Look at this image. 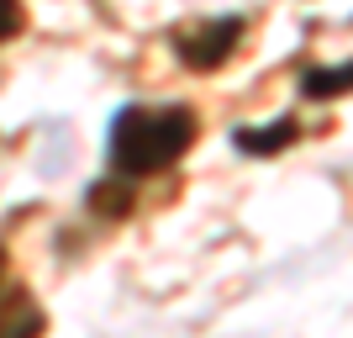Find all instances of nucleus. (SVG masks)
I'll use <instances>...</instances> for the list:
<instances>
[{
  "label": "nucleus",
  "instance_id": "obj_1",
  "mask_svg": "<svg viewBox=\"0 0 353 338\" xmlns=\"http://www.w3.org/2000/svg\"><path fill=\"white\" fill-rule=\"evenodd\" d=\"M195 138H201V117L190 106L127 101V106H117V117L105 127V175L143 185V180L163 175V169H174Z\"/></svg>",
  "mask_w": 353,
  "mask_h": 338
},
{
  "label": "nucleus",
  "instance_id": "obj_5",
  "mask_svg": "<svg viewBox=\"0 0 353 338\" xmlns=\"http://www.w3.org/2000/svg\"><path fill=\"white\" fill-rule=\"evenodd\" d=\"M132 180H117V175H105L101 185H90V196H85V206L95 212V217H127L132 212Z\"/></svg>",
  "mask_w": 353,
  "mask_h": 338
},
{
  "label": "nucleus",
  "instance_id": "obj_2",
  "mask_svg": "<svg viewBox=\"0 0 353 338\" xmlns=\"http://www.w3.org/2000/svg\"><path fill=\"white\" fill-rule=\"evenodd\" d=\"M243 32H248V21L237 11H227V16H206V21H190V27H174V53H179V64L185 69H195V74H211V69H221V64L237 53V43H243Z\"/></svg>",
  "mask_w": 353,
  "mask_h": 338
},
{
  "label": "nucleus",
  "instance_id": "obj_3",
  "mask_svg": "<svg viewBox=\"0 0 353 338\" xmlns=\"http://www.w3.org/2000/svg\"><path fill=\"white\" fill-rule=\"evenodd\" d=\"M295 117H274L269 127H232V148L248 153V159H264V153H280V148L295 143Z\"/></svg>",
  "mask_w": 353,
  "mask_h": 338
},
{
  "label": "nucleus",
  "instance_id": "obj_4",
  "mask_svg": "<svg viewBox=\"0 0 353 338\" xmlns=\"http://www.w3.org/2000/svg\"><path fill=\"white\" fill-rule=\"evenodd\" d=\"M295 90L306 101H338V95H348L353 90V59L348 64H306L301 79H295Z\"/></svg>",
  "mask_w": 353,
  "mask_h": 338
}]
</instances>
